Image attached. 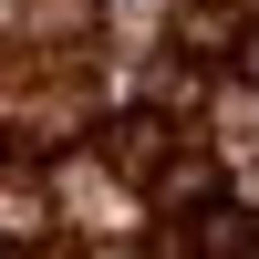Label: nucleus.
<instances>
[{"instance_id": "nucleus-1", "label": "nucleus", "mask_w": 259, "mask_h": 259, "mask_svg": "<svg viewBox=\"0 0 259 259\" xmlns=\"http://www.w3.org/2000/svg\"><path fill=\"white\" fill-rule=\"evenodd\" d=\"M104 156H114V177H156V166H166V124L156 114H114V124H104Z\"/></svg>"}, {"instance_id": "nucleus-2", "label": "nucleus", "mask_w": 259, "mask_h": 259, "mask_svg": "<svg viewBox=\"0 0 259 259\" xmlns=\"http://www.w3.org/2000/svg\"><path fill=\"white\" fill-rule=\"evenodd\" d=\"M207 177H218L207 156H177V166L156 177V197H166V207H197V197H207Z\"/></svg>"}, {"instance_id": "nucleus-3", "label": "nucleus", "mask_w": 259, "mask_h": 259, "mask_svg": "<svg viewBox=\"0 0 259 259\" xmlns=\"http://www.w3.org/2000/svg\"><path fill=\"white\" fill-rule=\"evenodd\" d=\"M239 83H249V94H259V31L239 41Z\"/></svg>"}, {"instance_id": "nucleus-4", "label": "nucleus", "mask_w": 259, "mask_h": 259, "mask_svg": "<svg viewBox=\"0 0 259 259\" xmlns=\"http://www.w3.org/2000/svg\"><path fill=\"white\" fill-rule=\"evenodd\" d=\"M0 259H11V249H0Z\"/></svg>"}, {"instance_id": "nucleus-5", "label": "nucleus", "mask_w": 259, "mask_h": 259, "mask_svg": "<svg viewBox=\"0 0 259 259\" xmlns=\"http://www.w3.org/2000/svg\"><path fill=\"white\" fill-rule=\"evenodd\" d=\"M249 259H259V249H249Z\"/></svg>"}]
</instances>
